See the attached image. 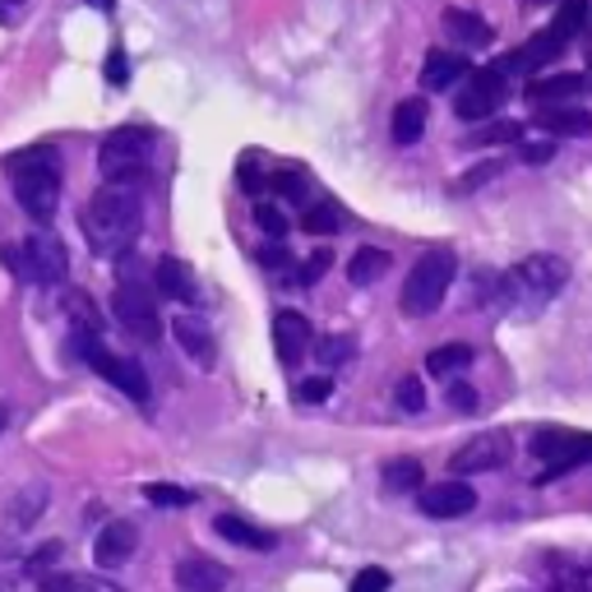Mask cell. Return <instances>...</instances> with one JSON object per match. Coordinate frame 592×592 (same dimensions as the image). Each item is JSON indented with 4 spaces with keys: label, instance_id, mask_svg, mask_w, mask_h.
I'll list each match as a JSON object with an SVG mask.
<instances>
[{
    "label": "cell",
    "instance_id": "6da1fadb",
    "mask_svg": "<svg viewBox=\"0 0 592 592\" xmlns=\"http://www.w3.org/2000/svg\"><path fill=\"white\" fill-rule=\"evenodd\" d=\"M139 227H144L139 190L107 186V190H97L84 209V237L97 255H131Z\"/></svg>",
    "mask_w": 592,
    "mask_h": 592
},
{
    "label": "cell",
    "instance_id": "7a4b0ae2",
    "mask_svg": "<svg viewBox=\"0 0 592 592\" xmlns=\"http://www.w3.org/2000/svg\"><path fill=\"white\" fill-rule=\"evenodd\" d=\"M148 153H153V131L148 125H121L102 139L97 148V167L107 176V186L121 190H139L144 176H148Z\"/></svg>",
    "mask_w": 592,
    "mask_h": 592
},
{
    "label": "cell",
    "instance_id": "3957f363",
    "mask_svg": "<svg viewBox=\"0 0 592 592\" xmlns=\"http://www.w3.org/2000/svg\"><path fill=\"white\" fill-rule=\"evenodd\" d=\"M454 273H458L454 250H426L422 260L412 264L407 282H403V297H398L403 315H412V320H426V315H435V311H440V301H445V292H449Z\"/></svg>",
    "mask_w": 592,
    "mask_h": 592
},
{
    "label": "cell",
    "instance_id": "277c9868",
    "mask_svg": "<svg viewBox=\"0 0 592 592\" xmlns=\"http://www.w3.org/2000/svg\"><path fill=\"white\" fill-rule=\"evenodd\" d=\"M564 282H570V264L560 260V255H528V260H519L513 264V273L505 278V297L500 301H509L513 292H523V297H532L537 305H542L547 297H555Z\"/></svg>",
    "mask_w": 592,
    "mask_h": 592
},
{
    "label": "cell",
    "instance_id": "5b68a950",
    "mask_svg": "<svg viewBox=\"0 0 592 592\" xmlns=\"http://www.w3.org/2000/svg\"><path fill=\"white\" fill-rule=\"evenodd\" d=\"M532 454L547 463V472L537 481H551V477H564V472L583 468V463L592 458V435H583V430H537L532 435Z\"/></svg>",
    "mask_w": 592,
    "mask_h": 592
},
{
    "label": "cell",
    "instance_id": "8992f818",
    "mask_svg": "<svg viewBox=\"0 0 592 592\" xmlns=\"http://www.w3.org/2000/svg\"><path fill=\"white\" fill-rule=\"evenodd\" d=\"M505 74L496 70V65H486V70H472L468 80H463V89H458V97H454V112L463 116V121H481L486 125V116H496L500 112V102H505Z\"/></svg>",
    "mask_w": 592,
    "mask_h": 592
},
{
    "label": "cell",
    "instance_id": "52a82bcc",
    "mask_svg": "<svg viewBox=\"0 0 592 592\" xmlns=\"http://www.w3.org/2000/svg\"><path fill=\"white\" fill-rule=\"evenodd\" d=\"M509 458H513V440H509V435L505 430H486V435H472V440L449 458V472H458V481H463V477H472V472H496V468H505Z\"/></svg>",
    "mask_w": 592,
    "mask_h": 592
},
{
    "label": "cell",
    "instance_id": "ba28073f",
    "mask_svg": "<svg viewBox=\"0 0 592 592\" xmlns=\"http://www.w3.org/2000/svg\"><path fill=\"white\" fill-rule=\"evenodd\" d=\"M112 315L116 324L131 333V339L139 343H158V333H163V320H158V305L148 301V288H116L112 297Z\"/></svg>",
    "mask_w": 592,
    "mask_h": 592
},
{
    "label": "cell",
    "instance_id": "9c48e42d",
    "mask_svg": "<svg viewBox=\"0 0 592 592\" xmlns=\"http://www.w3.org/2000/svg\"><path fill=\"white\" fill-rule=\"evenodd\" d=\"M23 260H29V282H65L70 273V250L51 227H38L23 241Z\"/></svg>",
    "mask_w": 592,
    "mask_h": 592
},
{
    "label": "cell",
    "instance_id": "30bf717a",
    "mask_svg": "<svg viewBox=\"0 0 592 592\" xmlns=\"http://www.w3.org/2000/svg\"><path fill=\"white\" fill-rule=\"evenodd\" d=\"M417 509L426 513V519H463V513L477 509V491L468 481H435V486H422L417 491Z\"/></svg>",
    "mask_w": 592,
    "mask_h": 592
},
{
    "label": "cell",
    "instance_id": "8fae6325",
    "mask_svg": "<svg viewBox=\"0 0 592 592\" xmlns=\"http://www.w3.org/2000/svg\"><path fill=\"white\" fill-rule=\"evenodd\" d=\"M588 93H592V80H588V74H547V80H532V84L523 89L528 107H537V112L574 107V102L588 97Z\"/></svg>",
    "mask_w": 592,
    "mask_h": 592
},
{
    "label": "cell",
    "instance_id": "7c38bea8",
    "mask_svg": "<svg viewBox=\"0 0 592 592\" xmlns=\"http://www.w3.org/2000/svg\"><path fill=\"white\" fill-rule=\"evenodd\" d=\"M46 500H51L46 481H23L19 491L6 500V509H0V528H6V532H29L46 513Z\"/></svg>",
    "mask_w": 592,
    "mask_h": 592
},
{
    "label": "cell",
    "instance_id": "4fadbf2b",
    "mask_svg": "<svg viewBox=\"0 0 592 592\" xmlns=\"http://www.w3.org/2000/svg\"><path fill=\"white\" fill-rule=\"evenodd\" d=\"M311 320H305L301 311H278L273 315V352L282 366H297L305 352H311Z\"/></svg>",
    "mask_w": 592,
    "mask_h": 592
},
{
    "label": "cell",
    "instance_id": "5bb4252c",
    "mask_svg": "<svg viewBox=\"0 0 592 592\" xmlns=\"http://www.w3.org/2000/svg\"><path fill=\"white\" fill-rule=\"evenodd\" d=\"M560 51H564V42L547 29V33H532L519 51H509V56H500V61H496V70H500V74H537L542 65H551V61L560 56Z\"/></svg>",
    "mask_w": 592,
    "mask_h": 592
},
{
    "label": "cell",
    "instance_id": "9a60e30c",
    "mask_svg": "<svg viewBox=\"0 0 592 592\" xmlns=\"http://www.w3.org/2000/svg\"><path fill=\"white\" fill-rule=\"evenodd\" d=\"M135 551H139V528L131 519H112L107 528L97 532L93 560L102 564V570H121L125 560H135Z\"/></svg>",
    "mask_w": 592,
    "mask_h": 592
},
{
    "label": "cell",
    "instance_id": "2e32d148",
    "mask_svg": "<svg viewBox=\"0 0 592 592\" xmlns=\"http://www.w3.org/2000/svg\"><path fill=\"white\" fill-rule=\"evenodd\" d=\"M14 199L29 218L51 222V214L61 204V176H14Z\"/></svg>",
    "mask_w": 592,
    "mask_h": 592
},
{
    "label": "cell",
    "instance_id": "e0dca14e",
    "mask_svg": "<svg viewBox=\"0 0 592 592\" xmlns=\"http://www.w3.org/2000/svg\"><path fill=\"white\" fill-rule=\"evenodd\" d=\"M231 583V570L209 555H186L176 560V588L181 592H222Z\"/></svg>",
    "mask_w": 592,
    "mask_h": 592
},
{
    "label": "cell",
    "instance_id": "ac0fdd59",
    "mask_svg": "<svg viewBox=\"0 0 592 592\" xmlns=\"http://www.w3.org/2000/svg\"><path fill=\"white\" fill-rule=\"evenodd\" d=\"M468 74H472V65H468L463 51H430L426 65H422V89L426 93H445L458 80H468Z\"/></svg>",
    "mask_w": 592,
    "mask_h": 592
},
{
    "label": "cell",
    "instance_id": "d6986e66",
    "mask_svg": "<svg viewBox=\"0 0 592 592\" xmlns=\"http://www.w3.org/2000/svg\"><path fill=\"white\" fill-rule=\"evenodd\" d=\"M172 333H176V343H181V352L190 356V362L214 366L218 343H214V329L204 324L199 315H176V320H172Z\"/></svg>",
    "mask_w": 592,
    "mask_h": 592
},
{
    "label": "cell",
    "instance_id": "ffe728a7",
    "mask_svg": "<svg viewBox=\"0 0 592 592\" xmlns=\"http://www.w3.org/2000/svg\"><path fill=\"white\" fill-rule=\"evenodd\" d=\"M214 528H218L222 542L246 547V551H273V547H278V537H273L269 528L241 519V513H218V523H214Z\"/></svg>",
    "mask_w": 592,
    "mask_h": 592
},
{
    "label": "cell",
    "instance_id": "44dd1931",
    "mask_svg": "<svg viewBox=\"0 0 592 592\" xmlns=\"http://www.w3.org/2000/svg\"><path fill=\"white\" fill-rule=\"evenodd\" d=\"M440 23H445V33H449L458 46H472V51H477V46H491V38H496V33H491V23H486L481 14L458 10V6H454V10H445V19H440Z\"/></svg>",
    "mask_w": 592,
    "mask_h": 592
},
{
    "label": "cell",
    "instance_id": "7402d4cb",
    "mask_svg": "<svg viewBox=\"0 0 592 592\" xmlns=\"http://www.w3.org/2000/svg\"><path fill=\"white\" fill-rule=\"evenodd\" d=\"M153 288L172 301H190L195 297V273L186 269V260H176V255H163L158 264H153Z\"/></svg>",
    "mask_w": 592,
    "mask_h": 592
},
{
    "label": "cell",
    "instance_id": "603a6c76",
    "mask_svg": "<svg viewBox=\"0 0 592 592\" xmlns=\"http://www.w3.org/2000/svg\"><path fill=\"white\" fill-rule=\"evenodd\" d=\"M537 125H542L547 135L592 139V112H588V107H551V112H537Z\"/></svg>",
    "mask_w": 592,
    "mask_h": 592
},
{
    "label": "cell",
    "instance_id": "cb8c5ba5",
    "mask_svg": "<svg viewBox=\"0 0 592 592\" xmlns=\"http://www.w3.org/2000/svg\"><path fill=\"white\" fill-rule=\"evenodd\" d=\"M6 172H10V181L14 176H61V158H56V148H46V144L19 148L6 158Z\"/></svg>",
    "mask_w": 592,
    "mask_h": 592
},
{
    "label": "cell",
    "instance_id": "d4e9b609",
    "mask_svg": "<svg viewBox=\"0 0 592 592\" xmlns=\"http://www.w3.org/2000/svg\"><path fill=\"white\" fill-rule=\"evenodd\" d=\"M426 116H430V107H426V97H407V102H398L394 107V144H417L422 135H426Z\"/></svg>",
    "mask_w": 592,
    "mask_h": 592
},
{
    "label": "cell",
    "instance_id": "484cf974",
    "mask_svg": "<svg viewBox=\"0 0 592 592\" xmlns=\"http://www.w3.org/2000/svg\"><path fill=\"white\" fill-rule=\"evenodd\" d=\"M390 250H380V246H362L352 255V264H347V278H352V288H371V282H380L384 273H390Z\"/></svg>",
    "mask_w": 592,
    "mask_h": 592
},
{
    "label": "cell",
    "instance_id": "4316f807",
    "mask_svg": "<svg viewBox=\"0 0 592 592\" xmlns=\"http://www.w3.org/2000/svg\"><path fill=\"white\" fill-rule=\"evenodd\" d=\"M468 366H472V347H468V343H445V347H435V352L426 356V375H440V380L463 375Z\"/></svg>",
    "mask_w": 592,
    "mask_h": 592
},
{
    "label": "cell",
    "instance_id": "83f0119b",
    "mask_svg": "<svg viewBox=\"0 0 592 592\" xmlns=\"http://www.w3.org/2000/svg\"><path fill=\"white\" fill-rule=\"evenodd\" d=\"M588 14H592L588 0H560V6H555V19H551V33H555L564 46H570V38L588 29Z\"/></svg>",
    "mask_w": 592,
    "mask_h": 592
},
{
    "label": "cell",
    "instance_id": "f1b7e54d",
    "mask_svg": "<svg viewBox=\"0 0 592 592\" xmlns=\"http://www.w3.org/2000/svg\"><path fill=\"white\" fill-rule=\"evenodd\" d=\"M422 481H426V472H422L417 458H394V463H384V491H394V496L422 491Z\"/></svg>",
    "mask_w": 592,
    "mask_h": 592
},
{
    "label": "cell",
    "instance_id": "f546056e",
    "mask_svg": "<svg viewBox=\"0 0 592 592\" xmlns=\"http://www.w3.org/2000/svg\"><path fill=\"white\" fill-rule=\"evenodd\" d=\"M301 227L311 231V237H329V231H343V209H339V204H329V199L305 204Z\"/></svg>",
    "mask_w": 592,
    "mask_h": 592
},
{
    "label": "cell",
    "instance_id": "4dcf8cb0",
    "mask_svg": "<svg viewBox=\"0 0 592 592\" xmlns=\"http://www.w3.org/2000/svg\"><path fill=\"white\" fill-rule=\"evenodd\" d=\"M311 347H315L320 366H343V362H352V356H356V343L347 339V333H329V339H320Z\"/></svg>",
    "mask_w": 592,
    "mask_h": 592
},
{
    "label": "cell",
    "instance_id": "1f68e13d",
    "mask_svg": "<svg viewBox=\"0 0 592 592\" xmlns=\"http://www.w3.org/2000/svg\"><path fill=\"white\" fill-rule=\"evenodd\" d=\"M144 500L148 505H163V509H190L195 505V491H186V486H172V481H148L144 486Z\"/></svg>",
    "mask_w": 592,
    "mask_h": 592
},
{
    "label": "cell",
    "instance_id": "d6a6232c",
    "mask_svg": "<svg viewBox=\"0 0 592 592\" xmlns=\"http://www.w3.org/2000/svg\"><path fill=\"white\" fill-rule=\"evenodd\" d=\"M65 311H70V320L80 324V333H93L97 339V329H102V311L93 305V297L89 292H70L65 297Z\"/></svg>",
    "mask_w": 592,
    "mask_h": 592
},
{
    "label": "cell",
    "instance_id": "836d02e7",
    "mask_svg": "<svg viewBox=\"0 0 592 592\" xmlns=\"http://www.w3.org/2000/svg\"><path fill=\"white\" fill-rule=\"evenodd\" d=\"M500 172H505L500 158H486V163H477V167H468V172L458 176V181H454V195H472V190H481V186H491Z\"/></svg>",
    "mask_w": 592,
    "mask_h": 592
},
{
    "label": "cell",
    "instance_id": "e575fe53",
    "mask_svg": "<svg viewBox=\"0 0 592 592\" xmlns=\"http://www.w3.org/2000/svg\"><path fill=\"white\" fill-rule=\"evenodd\" d=\"M269 190H273L282 204H305V199H311V186H305L301 172H278V176H269Z\"/></svg>",
    "mask_w": 592,
    "mask_h": 592
},
{
    "label": "cell",
    "instance_id": "d590c367",
    "mask_svg": "<svg viewBox=\"0 0 592 592\" xmlns=\"http://www.w3.org/2000/svg\"><path fill=\"white\" fill-rule=\"evenodd\" d=\"M523 131L513 121H486V125H477V131L468 135V148H481V144H513Z\"/></svg>",
    "mask_w": 592,
    "mask_h": 592
},
{
    "label": "cell",
    "instance_id": "8d00e7d4",
    "mask_svg": "<svg viewBox=\"0 0 592 592\" xmlns=\"http://www.w3.org/2000/svg\"><path fill=\"white\" fill-rule=\"evenodd\" d=\"M255 227H260L269 241H282V237H288V227H292V222H288V214H282L278 204L260 199V204H255Z\"/></svg>",
    "mask_w": 592,
    "mask_h": 592
},
{
    "label": "cell",
    "instance_id": "74e56055",
    "mask_svg": "<svg viewBox=\"0 0 592 592\" xmlns=\"http://www.w3.org/2000/svg\"><path fill=\"white\" fill-rule=\"evenodd\" d=\"M394 403H398L403 412H422V407H426V384H422L417 375H403V380L394 384Z\"/></svg>",
    "mask_w": 592,
    "mask_h": 592
},
{
    "label": "cell",
    "instance_id": "f35d334b",
    "mask_svg": "<svg viewBox=\"0 0 592 592\" xmlns=\"http://www.w3.org/2000/svg\"><path fill=\"white\" fill-rule=\"evenodd\" d=\"M237 181H241V190H246V195H260V190H269V181L260 176V153H241Z\"/></svg>",
    "mask_w": 592,
    "mask_h": 592
},
{
    "label": "cell",
    "instance_id": "ab89813d",
    "mask_svg": "<svg viewBox=\"0 0 592 592\" xmlns=\"http://www.w3.org/2000/svg\"><path fill=\"white\" fill-rule=\"evenodd\" d=\"M390 570H380V564H371V570H362L352 579V592H390Z\"/></svg>",
    "mask_w": 592,
    "mask_h": 592
},
{
    "label": "cell",
    "instance_id": "60d3db41",
    "mask_svg": "<svg viewBox=\"0 0 592 592\" xmlns=\"http://www.w3.org/2000/svg\"><path fill=\"white\" fill-rule=\"evenodd\" d=\"M333 394V375H315V380H301L297 384V398L301 403H324Z\"/></svg>",
    "mask_w": 592,
    "mask_h": 592
},
{
    "label": "cell",
    "instance_id": "b9f144b4",
    "mask_svg": "<svg viewBox=\"0 0 592 592\" xmlns=\"http://www.w3.org/2000/svg\"><path fill=\"white\" fill-rule=\"evenodd\" d=\"M329 264H333V255H329V250H315L311 260H305V269L297 273V282H301V288H311V282H320V278L329 273Z\"/></svg>",
    "mask_w": 592,
    "mask_h": 592
},
{
    "label": "cell",
    "instance_id": "7bdbcfd3",
    "mask_svg": "<svg viewBox=\"0 0 592 592\" xmlns=\"http://www.w3.org/2000/svg\"><path fill=\"white\" fill-rule=\"evenodd\" d=\"M107 84H112V89H125V84H131V61H125L121 46L107 56Z\"/></svg>",
    "mask_w": 592,
    "mask_h": 592
},
{
    "label": "cell",
    "instance_id": "ee69618b",
    "mask_svg": "<svg viewBox=\"0 0 592 592\" xmlns=\"http://www.w3.org/2000/svg\"><path fill=\"white\" fill-rule=\"evenodd\" d=\"M0 264H6L14 278L29 282V260H23V246H0Z\"/></svg>",
    "mask_w": 592,
    "mask_h": 592
},
{
    "label": "cell",
    "instance_id": "f6af8a7d",
    "mask_svg": "<svg viewBox=\"0 0 592 592\" xmlns=\"http://www.w3.org/2000/svg\"><path fill=\"white\" fill-rule=\"evenodd\" d=\"M519 158H523L528 167H547V163L555 158V144H547V139H542V144H523Z\"/></svg>",
    "mask_w": 592,
    "mask_h": 592
},
{
    "label": "cell",
    "instance_id": "bcb514c9",
    "mask_svg": "<svg viewBox=\"0 0 592 592\" xmlns=\"http://www.w3.org/2000/svg\"><path fill=\"white\" fill-rule=\"evenodd\" d=\"M449 407L454 412H477V390L472 384H449Z\"/></svg>",
    "mask_w": 592,
    "mask_h": 592
},
{
    "label": "cell",
    "instance_id": "7dc6e473",
    "mask_svg": "<svg viewBox=\"0 0 592 592\" xmlns=\"http://www.w3.org/2000/svg\"><path fill=\"white\" fill-rule=\"evenodd\" d=\"M264 269H282L288 264V250H282V241H269V246H260V255H255Z\"/></svg>",
    "mask_w": 592,
    "mask_h": 592
},
{
    "label": "cell",
    "instance_id": "c3c4849f",
    "mask_svg": "<svg viewBox=\"0 0 592 592\" xmlns=\"http://www.w3.org/2000/svg\"><path fill=\"white\" fill-rule=\"evenodd\" d=\"M42 592H84V579H74V574H51L42 583Z\"/></svg>",
    "mask_w": 592,
    "mask_h": 592
},
{
    "label": "cell",
    "instance_id": "681fc988",
    "mask_svg": "<svg viewBox=\"0 0 592 592\" xmlns=\"http://www.w3.org/2000/svg\"><path fill=\"white\" fill-rule=\"evenodd\" d=\"M61 551H65V542H42V551H33V555H29V570H42V564H51Z\"/></svg>",
    "mask_w": 592,
    "mask_h": 592
},
{
    "label": "cell",
    "instance_id": "f907efd6",
    "mask_svg": "<svg viewBox=\"0 0 592 592\" xmlns=\"http://www.w3.org/2000/svg\"><path fill=\"white\" fill-rule=\"evenodd\" d=\"M84 592H125L121 583H102V579H84Z\"/></svg>",
    "mask_w": 592,
    "mask_h": 592
},
{
    "label": "cell",
    "instance_id": "816d5d0a",
    "mask_svg": "<svg viewBox=\"0 0 592 592\" xmlns=\"http://www.w3.org/2000/svg\"><path fill=\"white\" fill-rule=\"evenodd\" d=\"M84 6H93V10H112L116 0H84Z\"/></svg>",
    "mask_w": 592,
    "mask_h": 592
},
{
    "label": "cell",
    "instance_id": "f5cc1de1",
    "mask_svg": "<svg viewBox=\"0 0 592 592\" xmlns=\"http://www.w3.org/2000/svg\"><path fill=\"white\" fill-rule=\"evenodd\" d=\"M519 6L523 10H537V6H551V0H519Z\"/></svg>",
    "mask_w": 592,
    "mask_h": 592
},
{
    "label": "cell",
    "instance_id": "db71d44e",
    "mask_svg": "<svg viewBox=\"0 0 592 592\" xmlns=\"http://www.w3.org/2000/svg\"><path fill=\"white\" fill-rule=\"evenodd\" d=\"M6 426H10V407H6V403H0V430H6Z\"/></svg>",
    "mask_w": 592,
    "mask_h": 592
},
{
    "label": "cell",
    "instance_id": "11a10c76",
    "mask_svg": "<svg viewBox=\"0 0 592 592\" xmlns=\"http://www.w3.org/2000/svg\"><path fill=\"white\" fill-rule=\"evenodd\" d=\"M551 592H560V588H551Z\"/></svg>",
    "mask_w": 592,
    "mask_h": 592
}]
</instances>
